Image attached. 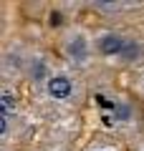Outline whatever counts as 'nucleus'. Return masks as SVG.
I'll use <instances>...</instances> for the list:
<instances>
[{
  "mask_svg": "<svg viewBox=\"0 0 144 151\" xmlns=\"http://www.w3.org/2000/svg\"><path fill=\"white\" fill-rule=\"evenodd\" d=\"M86 8L109 20L124 18L129 13H144V3H132V0H101V3H86Z\"/></svg>",
  "mask_w": 144,
  "mask_h": 151,
  "instance_id": "0eeeda50",
  "label": "nucleus"
},
{
  "mask_svg": "<svg viewBox=\"0 0 144 151\" xmlns=\"http://www.w3.org/2000/svg\"><path fill=\"white\" fill-rule=\"evenodd\" d=\"M43 151H68V149H63V146H51V149H43Z\"/></svg>",
  "mask_w": 144,
  "mask_h": 151,
  "instance_id": "9b49d317",
  "label": "nucleus"
},
{
  "mask_svg": "<svg viewBox=\"0 0 144 151\" xmlns=\"http://www.w3.org/2000/svg\"><path fill=\"white\" fill-rule=\"evenodd\" d=\"M129 88H132V96L137 98L139 103H144V68L134 70L132 78H129Z\"/></svg>",
  "mask_w": 144,
  "mask_h": 151,
  "instance_id": "9d476101",
  "label": "nucleus"
},
{
  "mask_svg": "<svg viewBox=\"0 0 144 151\" xmlns=\"http://www.w3.org/2000/svg\"><path fill=\"white\" fill-rule=\"evenodd\" d=\"M134 28H124V25H101L94 30V48H96V58L104 63H116L124 55V50L129 48Z\"/></svg>",
  "mask_w": 144,
  "mask_h": 151,
  "instance_id": "20e7f679",
  "label": "nucleus"
},
{
  "mask_svg": "<svg viewBox=\"0 0 144 151\" xmlns=\"http://www.w3.org/2000/svg\"><path fill=\"white\" fill-rule=\"evenodd\" d=\"M56 68H58V63H56L48 53H36V50H33V58H31V63H28V70H25V81L41 93L43 86H46V81L51 78V73H53Z\"/></svg>",
  "mask_w": 144,
  "mask_h": 151,
  "instance_id": "423d86ee",
  "label": "nucleus"
},
{
  "mask_svg": "<svg viewBox=\"0 0 144 151\" xmlns=\"http://www.w3.org/2000/svg\"><path fill=\"white\" fill-rule=\"evenodd\" d=\"M116 68L124 70H139L144 68V30H134L132 33V40H129V48L124 50V55L116 60Z\"/></svg>",
  "mask_w": 144,
  "mask_h": 151,
  "instance_id": "6e6552de",
  "label": "nucleus"
},
{
  "mask_svg": "<svg viewBox=\"0 0 144 151\" xmlns=\"http://www.w3.org/2000/svg\"><path fill=\"white\" fill-rule=\"evenodd\" d=\"M58 55L63 65L79 70V73L91 70L94 63L99 60L94 48V30L89 25H81V23L63 25L58 35Z\"/></svg>",
  "mask_w": 144,
  "mask_h": 151,
  "instance_id": "f257e3e1",
  "label": "nucleus"
},
{
  "mask_svg": "<svg viewBox=\"0 0 144 151\" xmlns=\"http://www.w3.org/2000/svg\"><path fill=\"white\" fill-rule=\"evenodd\" d=\"M23 96L18 83L3 81L0 86V136L3 146H10L15 136L23 131Z\"/></svg>",
  "mask_w": 144,
  "mask_h": 151,
  "instance_id": "7ed1b4c3",
  "label": "nucleus"
},
{
  "mask_svg": "<svg viewBox=\"0 0 144 151\" xmlns=\"http://www.w3.org/2000/svg\"><path fill=\"white\" fill-rule=\"evenodd\" d=\"M109 119L116 126L121 134L129 136H139V129H142V113H139V101L137 98H116L111 103V111H109Z\"/></svg>",
  "mask_w": 144,
  "mask_h": 151,
  "instance_id": "39448f33",
  "label": "nucleus"
},
{
  "mask_svg": "<svg viewBox=\"0 0 144 151\" xmlns=\"http://www.w3.org/2000/svg\"><path fill=\"white\" fill-rule=\"evenodd\" d=\"M81 151H127V149H124V144H121V141H116V139L99 136V139L89 141V144H86Z\"/></svg>",
  "mask_w": 144,
  "mask_h": 151,
  "instance_id": "1a4fd4ad",
  "label": "nucleus"
},
{
  "mask_svg": "<svg viewBox=\"0 0 144 151\" xmlns=\"http://www.w3.org/2000/svg\"><path fill=\"white\" fill-rule=\"evenodd\" d=\"M41 96L58 108H73L84 101V78H81L79 70L58 63V68L46 81Z\"/></svg>",
  "mask_w": 144,
  "mask_h": 151,
  "instance_id": "f03ea898",
  "label": "nucleus"
}]
</instances>
